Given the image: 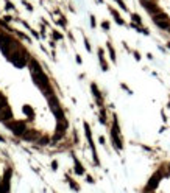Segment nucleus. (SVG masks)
<instances>
[{
  "mask_svg": "<svg viewBox=\"0 0 170 193\" xmlns=\"http://www.w3.org/2000/svg\"><path fill=\"white\" fill-rule=\"evenodd\" d=\"M23 111H25V114H28L30 117H33V111H31L30 106H25V108H23Z\"/></svg>",
  "mask_w": 170,
  "mask_h": 193,
  "instance_id": "obj_9",
  "label": "nucleus"
},
{
  "mask_svg": "<svg viewBox=\"0 0 170 193\" xmlns=\"http://www.w3.org/2000/svg\"><path fill=\"white\" fill-rule=\"evenodd\" d=\"M8 126L14 131V134H17V136H22L23 132H27L25 123H22V121H14V123H8Z\"/></svg>",
  "mask_w": 170,
  "mask_h": 193,
  "instance_id": "obj_2",
  "label": "nucleus"
},
{
  "mask_svg": "<svg viewBox=\"0 0 170 193\" xmlns=\"http://www.w3.org/2000/svg\"><path fill=\"white\" fill-rule=\"evenodd\" d=\"M169 47H170V44H169Z\"/></svg>",
  "mask_w": 170,
  "mask_h": 193,
  "instance_id": "obj_14",
  "label": "nucleus"
},
{
  "mask_svg": "<svg viewBox=\"0 0 170 193\" xmlns=\"http://www.w3.org/2000/svg\"><path fill=\"white\" fill-rule=\"evenodd\" d=\"M23 137H25L27 140H34L38 137V132L36 131H27V134H23Z\"/></svg>",
  "mask_w": 170,
  "mask_h": 193,
  "instance_id": "obj_6",
  "label": "nucleus"
},
{
  "mask_svg": "<svg viewBox=\"0 0 170 193\" xmlns=\"http://www.w3.org/2000/svg\"><path fill=\"white\" fill-rule=\"evenodd\" d=\"M159 178H161V174H159V173H158L156 176H153V178H151V179H150V185L147 187V190H153L155 187L158 185V181H159Z\"/></svg>",
  "mask_w": 170,
  "mask_h": 193,
  "instance_id": "obj_5",
  "label": "nucleus"
},
{
  "mask_svg": "<svg viewBox=\"0 0 170 193\" xmlns=\"http://www.w3.org/2000/svg\"><path fill=\"white\" fill-rule=\"evenodd\" d=\"M5 104H6V103H5V97L0 93V111H2V108L5 106Z\"/></svg>",
  "mask_w": 170,
  "mask_h": 193,
  "instance_id": "obj_10",
  "label": "nucleus"
},
{
  "mask_svg": "<svg viewBox=\"0 0 170 193\" xmlns=\"http://www.w3.org/2000/svg\"><path fill=\"white\" fill-rule=\"evenodd\" d=\"M169 30H170V28H169Z\"/></svg>",
  "mask_w": 170,
  "mask_h": 193,
  "instance_id": "obj_15",
  "label": "nucleus"
},
{
  "mask_svg": "<svg viewBox=\"0 0 170 193\" xmlns=\"http://www.w3.org/2000/svg\"><path fill=\"white\" fill-rule=\"evenodd\" d=\"M11 118V109L5 104V106L2 108V111H0V121H6Z\"/></svg>",
  "mask_w": 170,
  "mask_h": 193,
  "instance_id": "obj_4",
  "label": "nucleus"
},
{
  "mask_svg": "<svg viewBox=\"0 0 170 193\" xmlns=\"http://www.w3.org/2000/svg\"><path fill=\"white\" fill-rule=\"evenodd\" d=\"M0 140H2V142H3V137H2V136H0Z\"/></svg>",
  "mask_w": 170,
  "mask_h": 193,
  "instance_id": "obj_13",
  "label": "nucleus"
},
{
  "mask_svg": "<svg viewBox=\"0 0 170 193\" xmlns=\"http://www.w3.org/2000/svg\"><path fill=\"white\" fill-rule=\"evenodd\" d=\"M133 19H134V22H139V23H140V17H139L137 14H133Z\"/></svg>",
  "mask_w": 170,
  "mask_h": 193,
  "instance_id": "obj_12",
  "label": "nucleus"
},
{
  "mask_svg": "<svg viewBox=\"0 0 170 193\" xmlns=\"http://www.w3.org/2000/svg\"><path fill=\"white\" fill-rule=\"evenodd\" d=\"M108 48H109V53H111V59H115V55H114L113 47H111V45H108Z\"/></svg>",
  "mask_w": 170,
  "mask_h": 193,
  "instance_id": "obj_11",
  "label": "nucleus"
},
{
  "mask_svg": "<svg viewBox=\"0 0 170 193\" xmlns=\"http://www.w3.org/2000/svg\"><path fill=\"white\" fill-rule=\"evenodd\" d=\"M92 90H94V93H95V97L100 100V92H98V89H97V86L95 84H92Z\"/></svg>",
  "mask_w": 170,
  "mask_h": 193,
  "instance_id": "obj_8",
  "label": "nucleus"
},
{
  "mask_svg": "<svg viewBox=\"0 0 170 193\" xmlns=\"http://www.w3.org/2000/svg\"><path fill=\"white\" fill-rule=\"evenodd\" d=\"M75 168H77V170H75V171H77L78 174H83V173H84V170H83V167H81V165H80V163H78V162H77V167H75Z\"/></svg>",
  "mask_w": 170,
  "mask_h": 193,
  "instance_id": "obj_7",
  "label": "nucleus"
},
{
  "mask_svg": "<svg viewBox=\"0 0 170 193\" xmlns=\"http://www.w3.org/2000/svg\"><path fill=\"white\" fill-rule=\"evenodd\" d=\"M142 3H144V6H145V9L148 11V13H151V14H158L159 13V8L156 6L155 3H151V2H148V0H142Z\"/></svg>",
  "mask_w": 170,
  "mask_h": 193,
  "instance_id": "obj_3",
  "label": "nucleus"
},
{
  "mask_svg": "<svg viewBox=\"0 0 170 193\" xmlns=\"http://www.w3.org/2000/svg\"><path fill=\"white\" fill-rule=\"evenodd\" d=\"M153 20H155V23L159 28H162V30H169L170 28V20H169V17H167V14H164V13H158V14H155L153 16Z\"/></svg>",
  "mask_w": 170,
  "mask_h": 193,
  "instance_id": "obj_1",
  "label": "nucleus"
}]
</instances>
